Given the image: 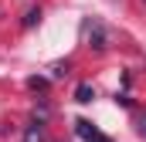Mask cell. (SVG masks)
Masks as SVG:
<instances>
[{"instance_id":"cell-2","label":"cell","mask_w":146,"mask_h":142,"mask_svg":"<svg viewBox=\"0 0 146 142\" xmlns=\"http://www.w3.org/2000/svg\"><path fill=\"white\" fill-rule=\"evenodd\" d=\"M24 142H44V122L34 118L27 129H24Z\"/></svg>"},{"instance_id":"cell-1","label":"cell","mask_w":146,"mask_h":142,"mask_svg":"<svg viewBox=\"0 0 146 142\" xmlns=\"http://www.w3.org/2000/svg\"><path fill=\"white\" fill-rule=\"evenodd\" d=\"M82 41L92 47V51H106L109 47V31L99 17H85L82 20Z\"/></svg>"},{"instance_id":"cell-5","label":"cell","mask_w":146,"mask_h":142,"mask_svg":"<svg viewBox=\"0 0 146 142\" xmlns=\"http://www.w3.org/2000/svg\"><path fill=\"white\" fill-rule=\"evenodd\" d=\"M37 20H41V10H27V17H24V27H34Z\"/></svg>"},{"instance_id":"cell-8","label":"cell","mask_w":146,"mask_h":142,"mask_svg":"<svg viewBox=\"0 0 146 142\" xmlns=\"http://www.w3.org/2000/svg\"><path fill=\"white\" fill-rule=\"evenodd\" d=\"M68 68H72V64H68V61H58V64H54V74H58V78H61V74H68Z\"/></svg>"},{"instance_id":"cell-7","label":"cell","mask_w":146,"mask_h":142,"mask_svg":"<svg viewBox=\"0 0 146 142\" xmlns=\"http://www.w3.org/2000/svg\"><path fill=\"white\" fill-rule=\"evenodd\" d=\"M136 129H139V135L146 139V108L139 112V115H136Z\"/></svg>"},{"instance_id":"cell-9","label":"cell","mask_w":146,"mask_h":142,"mask_svg":"<svg viewBox=\"0 0 146 142\" xmlns=\"http://www.w3.org/2000/svg\"><path fill=\"white\" fill-rule=\"evenodd\" d=\"M92 142H112V139H109V135H95Z\"/></svg>"},{"instance_id":"cell-6","label":"cell","mask_w":146,"mask_h":142,"mask_svg":"<svg viewBox=\"0 0 146 142\" xmlns=\"http://www.w3.org/2000/svg\"><path fill=\"white\" fill-rule=\"evenodd\" d=\"M27 85H31L34 91H44V88H48V78H27Z\"/></svg>"},{"instance_id":"cell-10","label":"cell","mask_w":146,"mask_h":142,"mask_svg":"<svg viewBox=\"0 0 146 142\" xmlns=\"http://www.w3.org/2000/svg\"><path fill=\"white\" fill-rule=\"evenodd\" d=\"M143 3H146V0H143Z\"/></svg>"},{"instance_id":"cell-4","label":"cell","mask_w":146,"mask_h":142,"mask_svg":"<svg viewBox=\"0 0 146 142\" xmlns=\"http://www.w3.org/2000/svg\"><path fill=\"white\" fill-rule=\"evenodd\" d=\"M92 98H95V88H92V85H78V88H75V102H82V105H88Z\"/></svg>"},{"instance_id":"cell-3","label":"cell","mask_w":146,"mask_h":142,"mask_svg":"<svg viewBox=\"0 0 146 142\" xmlns=\"http://www.w3.org/2000/svg\"><path fill=\"white\" fill-rule=\"evenodd\" d=\"M75 132H78V135H82L85 142H92L95 135H102V132H99V129H95V125H92L88 118H78V122H75Z\"/></svg>"}]
</instances>
